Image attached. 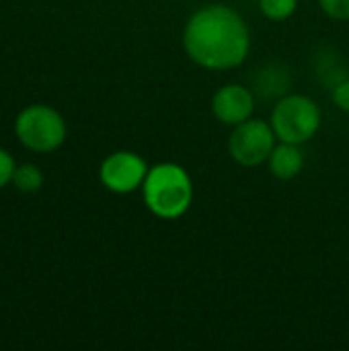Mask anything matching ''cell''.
Returning a JSON list of instances; mask_svg holds the SVG:
<instances>
[{"label":"cell","instance_id":"obj_10","mask_svg":"<svg viewBox=\"0 0 349 351\" xmlns=\"http://www.w3.org/2000/svg\"><path fill=\"white\" fill-rule=\"evenodd\" d=\"M12 185L21 193H37L43 187V173L33 162L19 165L14 171V177H12Z\"/></svg>","mask_w":349,"mask_h":351},{"label":"cell","instance_id":"obj_6","mask_svg":"<svg viewBox=\"0 0 349 351\" xmlns=\"http://www.w3.org/2000/svg\"><path fill=\"white\" fill-rule=\"evenodd\" d=\"M148 171L150 169L140 154L130 150H117L101 162L99 179L111 193L128 195L144 185Z\"/></svg>","mask_w":349,"mask_h":351},{"label":"cell","instance_id":"obj_14","mask_svg":"<svg viewBox=\"0 0 349 351\" xmlns=\"http://www.w3.org/2000/svg\"><path fill=\"white\" fill-rule=\"evenodd\" d=\"M331 90H333V103L337 105V109L349 113V76L341 82H337Z\"/></svg>","mask_w":349,"mask_h":351},{"label":"cell","instance_id":"obj_7","mask_svg":"<svg viewBox=\"0 0 349 351\" xmlns=\"http://www.w3.org/2000/svg\"><path fill=\"white\" fill-rule=\"evenodd\" d=\"M255 111L253 93L243 84H224L212 97V113L224 125H239L251 119Z\"/></svg>","mask_w":349,"mask_h":351},{"label":"cell","instance_id":"obj_3","mask_svg":"<svg viewBox=\"0 0 349 351\" xmlns=\"http://www.w3.org/2000/svg\"><path fill=\"white\" fill-rule=\"evenodd\" d=\"M272 128L280 142L304 144L321 128V109L306 95H286L272 111Z\"/></svg>","mask_w":349,"mask_h":351},{"label":"cell","instance_id":"obj_8","mask_svg":"<svg viewBox=\"0 0 349 351\" xmlns=\"http://www.w3.org/2000/svg\"><path fill=\"white\" fill-rule=\"evenodd\" d=\"M267 162H269V171L276 179L290 181L300 175V171L304 167V156H302L298 144L282 142L280 146L274 148Z\"/></svg>","mask_w":349,"mask_h":351},{"label":"cell","instance_id":"obj_5","mask_svg":"<svg viewBox=\"0 0 349 351\" xmlns=\"http://www.w3.org/2000/svg\"><path fill=\"white\" fill-rule=\"evenodd\" d=\"M276 148V132L263 119H247L234 125L228 138L230 156L243 167L263 165Z\"/></svg>","mask_w":349,"mask_h":351},{"label":"cell","instance_id":"obj_2","mask_svg":"<svg viewBox=\"0 0 349 351\" xmlns=\"http://www.w3.org/2000/svg\"><path fill=\"white\" fill-rule=\"evenodd\" d=\"M146 208L163 220L181 218L193 199V183L187 171L175 162H158L150 167L144 185Z\"/></svg>","mask_w":349,"mask_h":351},{"label":"cell","instance_id":"obj_1","mask_svg":"<svg viewBox=\"0 0 349 351\" xmlns=\"http://www.w3.org/2000/svg\"><path fill=\"white\" fill-rule=\"evenodd\" d=\"M183 47L189 60L206 70H230L249 56V27L234 8L208 4L189 16Z\"/></svg>","mask_w":349,"mask_h":351},{"label":"cell","instance_id":"obj_13","mask_svg":"<svg viewBox=\"0 0 349 351\" xmlns=\"http://www.w3.org/2000/svg\"><path fill=\"white\" fill-rule=\"evenodd\" d=\"M14 171H16L14 158L4 148H0V189H4L8 183H12Z\"/></svg>","mask_w":349,"mask_h":351},{"label":"cell","instance_id":"obj_12","mask_svg":"<svg viewBox=\"0 0 349 351\" xmlns=\"http://www.w3.org/2000/svg\"><path fill=\"white\" fill-rule=\"evenodd\" d=\"M319 4L333 21H349V0H319Z\"/></svg>","mask_w":349,"mask_h":351},{"label":"cell","instance_id":"obj_11","mask_svg":"<svg viewBox=\"0 0 349 351\" xmlns=\"http://www.w3.org/2000/svg\"><path fill=\"white\" fill-rule=\"evenodd\" d=\"M298 6V0H259V8L261 12L269 19V21H286L294 14Z\"/></svg>","mask_w":349,"mask_h":351},{"label":"cell","instance_id":"obj_9","mask_svg":"<svg viewBox=\"0 0 349 351\" xmlns=\"http://www.w3.org/2000/svg\"><path fill=\"white\" fill-rule=\"evenodd\" d=\"M290 88V72L282 66H267L255 78V90L261 97H280Z\"/></svg>","mask_w":349,"mask_h":351},{"label":"cell","instance_id":"obj_4","mask_svg":"<svg viewBox=\"0 0 349 351\" xmlns=\"http://www.w3.org/2000/svg\"><path fill=\"white\" fill-rule=\"evenodd\" d=\"M19 142L33 152H53L66 140V121L49 105H29L14 121Z\"/></svg>","mask_w":349,"mask_h":351}]
</instances>
